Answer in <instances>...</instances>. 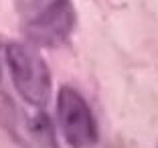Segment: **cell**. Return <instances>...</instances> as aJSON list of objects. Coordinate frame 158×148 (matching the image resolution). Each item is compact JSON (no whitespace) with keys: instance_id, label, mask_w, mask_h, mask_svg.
<instances>
[{"instance_id":"3","label":"cell","mask_w":158,"mask_h":148,"mask_svg":"<svg viewBox=\"0 0 158 148\" xmlns=\"http://www.w3.org/2000/svg\"><path fill=\"white\" fill-rule=\"evenodd\" d=\"M57 122L71 148H95L99 128L85 97L73 87H61L57 93Z\"/></svg>"},{"instance_id":"4","label":"cell","mask_w":158,"mask_h":148,"mask_svg":"<svg viewBox=\"0 0 158 148\" xmlns=\"http://www.w3.org/2000/svg\"><path fill=\"white\" fill-rule=\"evenodd\" d=\"M156 148H158V144H156Z\"/></svg>"},{"instance_id":"2","label":"cell","mask_w":158,"mask_h":148,"mask_svg":"<svg viewBox=\"0 0 158 148\" xmlns=\"http://www.w3.org/2000/svg\"><path fill=\"white\" fill-rule=\"evenodd\" d=\"M4 63L14 89L28 106L43 108L51 95V73L45 59L24 43L4 47Z\"/></svg>"},{"instance_id":"1","label":"cell","mask_w":158,"mask_h":148,"mask_svg":"<svg viewBox=\"0 0 158 148\" xmlns=\"http://www.w3.org/2000/svg\"><path fill=\"white\" fill-rule=\"evenodd\" d=\"M24 37L41 47H59L75 28L71 0H16Z\"/></svg>"}]
</instances>
